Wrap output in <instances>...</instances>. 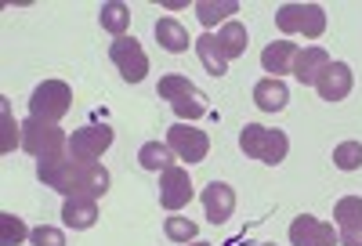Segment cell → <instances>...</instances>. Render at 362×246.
I'll list each match as a JSON object with an SVG mask.
<instances>
[{
	"instance_id": "obj_1",
	"label": "cell",
	"mask_w": 362,
	"mask_h": 246,
	"mask_svg": "<svg viewBox=\"0 0 362 246\" xmlns=\"http://www.w3.org/2000/svg\"><path fill=\"white\" fill-rule=\"evenodd\" d=\"M239 148L247 152L250 160H261L268 167H279L290 152V138L283 131H272V127H261V123H247L239 131Z\"/></svg>"
},
{
	"instance_id": "obj_2",
	"label": "cell",
	"mask_w": 362,
	"mask_h": 246,
	"mask_svg": "<svg viewBox=\"0 0 362 246\" xmlns=\"http://www.w3.org/2000/svg\"><path fill=\"white\" fill-rule=\"evenodd\" d=\"M160 98L163 102H170V109H174V116L177 119H199V116H206V95L189 80V76H177V73H170V76H163L160 80Z\"/></svg>"
},
{
	"instance_id": "obj_3",
	"label": "cell",
	"mask_w": 362,
	"mask_h": 246,
	"mask_svg": "<svg viewBox=\"0 0 362 246\" xmlns=\"http://www.w3.org/2000/svg\"><path fill=\"white\" fill-rule=\"evenodd\" d=\"M22 148L37 160H51V156H66L69 152V138L58 123H44L29 116L22 123Z\"/></svg>"
},
{
	"instance_id": "obj_4",
	"label": "cell",
	"mask_w": 362,
	"mask_h": 246,
	"mask_svg": "<svg viewBox=\"0 0 362 246\" xmlns=\"http://www.w3.org/2000/svg\"><path fill=\"white\" fill-rule=\"evenodd\" d=\"M73 109V87L66 80H44L33 95H29V116L44 119V123H58Z\"/></svg>"
},
{
	"instance_id": "obj_5",
	"label": "cell",
	"mask_w": 362,
	"mask_h": 246,
	"mask_svg": "<svg viewBox=\"0 0 362 246\" xmlns=\"http://www.w3.org/2000/svg\"><path fill=\"white\" fill-rule=\"evenodd\" d=\"M276 25L283 29L286 37L305 33L308 40H319L326 33V11L319 4H283L276 11Z\"/></svg>"
},
{
	"instance_id": "obj_6",
	"label": "cell",
	"mask_w": 362,
	"mask_h": 246,
	"mask_svg": "<svg viewBox=\"0 0 362 246\" xmlns=\"http://www.w3.org/2000/svg\"><path fill=\"white\" fill-rule=\"evenodd\" d=\"M37 177L47 184V189L62 192L66 199L80 196V160L66 156H51V160H37Z\"/></svg>"
},
{
	"instance_id": "obj_7",
	"label": "cell",
	"mask_w": 362,
	"mask_h": 246,
	"mask_svg": "<svg viewBox=\"0 0 362 246\" xmlns=\"http://www.w3.org/2000/svg\"><path fill=\"white\" fill-rule=\"evenodd\" d=\"M109 58L112 66L119 69V76H124L127 83H141L148 76V54L141 51V44L134 37H119L109 44Z\"/></svg>"
},
{
	"instance_id": "obj_8",
	"label": "cell",
	"mask_w": 362,
	"mask_h": 246,
	"mask_svg": "<svg viewBox=\"0 0 362 246\" xmlns=\"http://www.w3.org/2000/svg\"><path fill=\"white\" fill-rule=\"evenodd\" d=\"M167 145L174 148V156L185 160V163H203L206 152H210L206 131H196V127H189V123H174V127L167 131Z\"/></svg>"
},
{
	"instance_id": "obj_9",
	"label": "cell",
	"mask_w": 362,
	"mask_h": 246,
	"mask_svg": "<svg viewBox=\"0 0 362 246\" xmlns=\"http://www.w3.org/2000/svg\"><path fill=\"white\" fill-rule=\"evenodd\" d=\"M290 242L293 246H341V232H337V225L319 221L312 213H300L290 225Z\"/></svg>"
},
{
	"instance_id": "obj_10",
	"label": "cell",
	"mask_w": 362,
	"mask_h": 246,
	"mask_svg": "<svg viewBox=\"0 0 362 246\" xmlns=\"http://www.w3.org/2000/svg\"><path fill=\"white\" fill-rule=\"evenodd\" d=\"M112 127H98V123H90V127H80V131H73V138H69V156L73 160H98L102 152L112 145Z\"/></svg>"
},
{
	"instance_id": "obj_11",
	"label": "cell",
	"mask_w": 362,
	"mask_h": 246,
	"mask_svg": "<svg viewBox=\"0 0 362 246\" xmlns=\"http://www.w3.org/2000/svg\"><path fill=\"white\" fill-rule=\"evenodd\" d=\"M160 203L167 210H181V206H189L192 203V177L185 167H167L160 174Z\"/></svg>"
},
{
	"instance_id": "obj_12",
	"label": "cell",
	"mask_w": 362,
	"mask_h": 246,
	"mask_svg": "<svg viewBox=\"0 0 362 246\" xmlns=\"http://www.w3.org/2000/svg\"><path fill=\"white\" fill-rule=\"evenodd\" d=\"M351 66H344V62H329V66L322 69V76L315 80V90H319V98L322 102H344L351 95Z\"/></svg>"
},
{
	"instance_id": "obj_13",
	"label": "cell",
	"mask_w": 362,
	"mask_h": 246,
	"mask_svg": "<svg viewBox=\"0 0 362 246\" xmlns=\"http://www.w3.org/2000/svg\"><path fill=\"white\" fill-rule=\"evenodd\" d=\"M203 210L214 225H225L232 218V210H235V189L225 184V181H210L203 189Z\"/></svg>"
},
{
	"instance_id": "obj_14",
	"label": "cell",
	"mask_w": 362,
	"mask_h": 246,
	"mask_svg": "<svg viewBox=\"0 0 362 246\" xmlns=\"http://www.w3.org/2000/svg\"><path fill=\"white\" fill-rule=\"evenodd\" d=\"M329 66V54L322 51V47H300L297 51V58H293V76L305 83V87H315V80L322 76V69Z\"/></svg>"
},
{
	"instance_id": "obj_15",
	"label": "cell",
	"mask_w": 362,
	"mask_h": 246,
	"mask_svg": "<svg viewBox=\"0 0 362 246\" xmlns=\"http://www.w3.org/2000/svg\"><path fill=\"white\" fill-rule=\"evenodd\" d=\"M297 44H290V40H276V44H268L264 51H261V66H264V73H272V76H283V73H293V58H297Z\"/></svg>"
},
{
	"instance_id": "obj_16",
	"label": "cell",
	"mask_w": 362,
	"mask_h": 246,
	"mask_svg": "<svg viewBox=\"0 0 362 246\" xmlns=\"http://www.w3.org/2000/svg\"><path fill=\"white\" fill-rule=\"evenodd\" d=\"M62 221L66 228L73 232H83L98 221V199H87V196H76V199H66L62 203Z\"/></svg>"
},
{
	"instance_id": "obj_17",
	"label": "cell",
	"mask_w": 362,
	"mask_h": 246,
	"mask_svg": "<svg viewBox=\"0 0 362 246\" xmlns=\"http://www.w3.org/2000/svg\"><path fill=\"white\" fill-rule=\"evenodd\" d=\"M254 102H257L261 112H283L286 102H290V90H286L283 80L264 76V80H257V87H254Z\"/></svg>"
},
{
	"instance_id": "obj_18",
	"label": "cell",
	"mask_w": 362,
	"mask_h": 246,
	"mask_svg": "<svg viewBox=\"0 0 362 246\" xmlns=\"http://www.w3.org/2000/svg\"><path fill=\"white\" fill-rule=\"evenodd\" d=\"M196 54H199L203 69H206L210 76H225V73H228V58H225V51L218 47V37H214V33H203V37L196 40Z\"/></svg>"
},
{
	"instance_id": "obj_19",
	"label": "cell",
	"mask_w": 362,
	"mask_h": 246,
	"mask_svg": "<svg viewBox=\"0 0 362 246\" xmlns=\"http://www.w3.org/2000/svg\"><path fill=\"white\" fill-rule=\"evenodd\" d=\"M156 40H160V47L163 51H170V54H181V51H189V29L181 25L177 18H160L156 22Z\"/></svg>"
},
{
	"instance_id": "obj_20",
	"label": "cell",
	"mask_w": 362,
	"mask_h": 246,
	"mask_svg": "<svg viewBox=\"0 0 362 246\" xmlns=\"http://www.w3.org/2000/svg\"><path fill=\"white\" fill-rule=\"evenodd\" d=\"M98 22H102L105 33H112V37L119 40V37H127L131 8H127V4H119V0H109V4H102V11H98Z\"/></svg>"
},
{
	"instance_id": "obj_21",
	"label": "cell",
	"mask_w": 362,
	"mask_h": 246,
	"mask_svg": "<svg viewBox=\"0 0 362 246\" xmlns=\"http://www.w3.org/2000/svg\"><path fill=\"white\" fill-rule=\"evenodd\" d=\"M138 163L145 167V170H167V167H174V148L167 145V141H145L141 148H138Z\"/></svg>"
},
{
	"instance_id": "obj_22",
	"label": "cell",
	"mask_w": 362,
	"mask_h": 246,
	"mask_svg": "<svg viewBox=\"0 0 362 246\" xmlns=\"http://www.w3.org/2000/svg\"><path fill=\"white\" fill-rule=\"evenodd\" d=\"M218 47L225 51V58H239V54H247V25L243 22H225L218 29Z\"/></svg>"
},
{
	"instance_id": "obj_23",
	"label": "cell",
	"mask_w": 362,
	"mask_h": 246,
	"mask_svg": "<svg viewBox=\"0 0 362 246\" xmlns=\"http://www.w3.org/2000/svg\"><path fill=\"white\" fill-rule=\"evenodd\" d=\"M239 11V4L235 0H199L196 4V15H199V22L210 29V25H218V22H225L228 15H235Z\"/></svg>"
},
{
	"instance_id": "obj_24",
	"label": "cell",
	"mask_w": 362,
	"mask_h": 246,
	"mask_svg": "<svg viewBox=\"0 0 362 246\" xmlns=\"http://www.w3.org/2000/svg\"><path fill=\"white\" fill-rule=\"evenodd\" d=\"M22 239H29V228L15 213H0V246H22Z\"/></svg>"
},
{
	"instance_id": "obj_25",
	"label": "cell",
	"mask_w": 362,
	"mask_h": 246,
	"mask_svg": "<svg viewBox=\"0 0 362 246\" xmlns=\"http://www.w3.org/2000/svg\"><path fill=\"white\" fill-rule=\"evenodd\" d=\"M362 221V196H344L337 199L334 206V225L337 228H348V225H358Z\"/></svg>"
},
{
	"instance_id": "obj_26",
	"label": "cell",
	"mask_w": 362,
	"mask_h": 246,
	"mask_svg": "<svg viewBox=\"0 0 362 246\" xmlns=\"http://www.w3.org/2000/svg\"><path fill=\"white\" fill-rule=\"evenodd\" d=\"M334 167L337 170H358L362 167V141H341L334 148Z\"/></svg>"
},
{
	"instance_id": "obj_27",
	"label": "cell",
	"mask_w": 362,
	"mask_h": 246,
	"mask_svg": "<svg viewBox=\"0 0 362 246\" xmlns=\"http://www.w3.org/2000/svg\"><path fill=\"white\" fill-rule=\"evenodd\" d=\"M163 232H167V239L170 242H196V235H199V228H196V221H189V218H167L163 221Z\"/></svg>"
},
{
	"instance_id": "obj_28",
	"label": "cell",
	"mask_w": 362,
	"mask_h": 246,
	"mask_svg": "<svg viewBox=\"0 0 362 246\" xmlns=\"http://www.w3.org/2000/svg\"><path fill=\"white\" fill-rule=\"evenodd\" d=\"M0 112H4V141H0V152H11L15 145H22V127H15V123H11L8 98H0Z\"/></svg>"
},
{
	"instance_id": "obj_29",
	"label": "cell",
	"mask_w": 362,
	"mask_h": 246,
	"mask_svg": "<svg viewBox=\"0 0 362 246\" xmlns=\"http://www.w3.org/2000/svg\"><path fill=\"white\" fill-rule=\"evenodd\" d=\"M29 242H33V246H66V235H62V228L40 225V228L29 232Z\"/></svg>"
},
{
	"instance_id": "obj_30",
	"label": "cell",
	"mask_w": 362,
	"mask_h": 246,
	"mask_svg": "<svg viewBox=\"0 0 362 246\" xmlns=\"http://www.w3.org/2000/svg\"><path fill=\"white\" fill-rule=\"evenodd\" d=\"M341 246H362V221L341 228Z\"/></svg>"
},
{
	"instance_id": "obj_31",
	"label": "cell",
	"mask_w": 362,
	"mask_h": 246,
	"mask_svg": "<svg viewBox=\"0 0 362 246\" xmlns=\"http://www.w3.org/2000/svg\"><path fill=\"white\" fill-rule=\"evenodd\" d=\"M192 246H210V242H192Z\"/></svg>"
},
{
	"instance_id": "obj_32",
	"label": "cell",
	"mask_w": 362,
	"mask_h": 246,
	"mask_svg": "<svg viewBox=\"0 0 362 246\" xmlns=\"http://www.w3.org/2000/svg\"><path fill=\"white\" fill-rule=\"evenodd\" d=\"M261 246H276V242H261Z\"/></svg>"
}]
</instances>
